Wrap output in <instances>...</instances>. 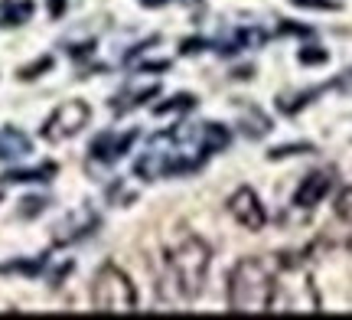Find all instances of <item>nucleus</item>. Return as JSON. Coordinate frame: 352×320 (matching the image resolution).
I'll return each instance as SVG.
<instances>
[{
  "label": "nucleus",
  "mask_w": 352,
  "mask_h": 320,
  "mask_svg": "<svg viewBox=\"0 0 352 320\" xmlns=\"http://www.w3.org/2000/svg\"><path fill=\"white\" fill-rule=\"evenodd\" d=\"M91 121V108H88V102H82V98H69V102H63L56 111H52L46 121H43V141L50 144H63V141H72L78 131H85V125Z\"/></svg>",
  "instance_id": "nucleus-5"
},
{
  "label": "nucleus",
  "mask_w": 352,
  "mask_h": 320,
  "mask_svg": "<svg viewBox=\"0 0 352 320\" xmlns=\"http://www.w3.org/2000/svg\"><path fill=\"white\" fill-rule=\"evenodd\" d=\"M138 141V131H124V134H118V131H104L98 134L91 147H88V157L91 160H98V164H114L118 157H124L131 151V144Z\"/></svg>",
  "instance_id": "nucleus-8"
},
{
  "label": "nucleus",
  "mask_w": 352,
  "mask_h": 320,
  "mask_svg": "<svg viewBox=\"0 0 352 320\" xmlns=\"http://www.w3.org/2000/svg\"><path fill=\"white\" fill-rule=\"evenodd\" d=\"M95 226H98V216H95L91 209H78L76 216H69L65 222H59V226H56V242H59V245L76 242V239L88 235Z\"/></svg>",
  "instance_id": "nucleus-9"
},
{
  "label": "nucleus",
  "mask_w": 352,
  "mask_h": 320,
  "mask_svg": "<svg viewBox=\"0 0 352 320\" xmlns=\"http://www.w3.org/2000/svg\"><path fill=\"white\" fill-rule=\"evenodd\" d=\"M349 248H352V239H349Z\"/></svg>",
  "instance_id": "nucleus-15"
},
{
  "label": "nucleus",
  "mask_w": 352,
  "mask_h": 320,
  "mask_svg": "<svg viewBox=\"0 0 352 320\" xmlns=\"http://www.w3.org/2000/svg\"><path fill=\"white\" fill-rule=\"evenodd\" d=\"M33 17V0H3L0 3V26H20Z\"/></svg>",
  "instance_id": "nucleus-11"
},
{
  "label": "nucleus",
  "mask_w": 352,
  "mask_h": 320,
  "mask_svg": "<svg viewBox=\"0 0 352 320\" xmlns=\"http://www.w3.org/2000/svg\"><path fill=\"white\" fill-rule=\"evenodd\" d=\"M91 304L101 314H134L138 310V288L118 265H104L91 281Z\"/></svg>",
  "instance_id": "nucleus-4"
},
{
  "label": "nucleus",
  "mask_w": 352,
  "mask_h": 320,
  "mask_svg": "<svg viewBox=\"0 0 352 320\" xmlns=\"http://www.w3.org/2000/svg\"><path fill=\"white\" fill-rule=\"evenodd\" d=\"M179 108H192V95H176V102H166L157 108V115H166V111H179Z\"/></svg>",
  "instance_id": "nucleus-14"
},
{
  "label": "nucleus",
  "mask_w": 352,
  "mask_h": 320,
  "mask_svg": "<svg viewBox=\"0 0 352 320\" xmlns=\"http://www.w3.org/2000/svg\"><path fill=\"white\" fill-rule=\"evenodd\" d=\"M228 213H232V219L239 222V226H245V229H264V222H267V209H264V203L258 200V193L252 190V186H239V190L228 196Z\"/></svg>",
  "instance_id": "nucleus-6"
},
{
  "label": "nucleus",
  "mask_w": 352,
  "mask_h": 320,
  "mask_svg": "<svg viewBox=\"0 0 352 320\" xmlns=\"http://www.w3.org/2000/svg\"><path fill=\"white\" fill-rule=\"evenodd\" d=\"M30 154V138L16 128H3L0 131V160H13V157H26Z\"/></svg>",
  "instance_id": "nucleus-10"
},
{
  "label": "nucleus",
  "mask_w": 352,
  "mask_h": 320,
  "mask_svg": "<svg viewBox=\"0 0 352 320\" xmlns=\"http://www.w3.org/2000/svg\"><path fill=\"white\" fill-rule=\"evenodd\" d=\"M50 173H56V164H43L33 170H10L3 173V183H33V180H50Z\"/></svg>",
  "instance_id": "nucleus-12"
},
{
  "label": "nucleus",
  "mask_w": 352,
  "mask_h": 320,
  "mask_svg": "<svg viewBox=\"0 0 352 320\" xmlns=\"http://www.w3.org/2000/svg\"><path fill=\"white\" fill-rule=\"evenodd\" d=\"M212 265V248L199 235H183L176 245L164 252V268H160V295L166 301H196L206 288Z\"/></svg>",
  "instance_id": "nucleus-2"
},
{
  "label": "nucleus",
  "mask_w": 352,
  "mask_h": 320,
  "mask_svg": "<svg viewBox=\"0 0 352 320\" xmlns=\"http://www.w3.org/2000/svg\"><path fill=\"white\" fill-rule=\"evenodd\" d=\"M277 284V262L271 258H241L228 275V310L232 314H264L271 310Z\"/></svg>",
  "instance_id": "nucleus-3"
},
{
  "label": "nucleus",
  "mask_w": 352,
  "mask_h": 320,
  "mask_svg": "<svg viewBox=\"0 0 352 320\" xmlns=\"http://www.w3.org/2000/svg\"><path fill=\"white\" fill-rule=\"evenodd\" d=\"M333 186H336V170H333V167L314 170V173H307L303 183L297 186V193H294V206H297V209H314V206H320L323 200H327Z\"/></svg>",
  "instance_id": "nucleus-7"
},
{
  "label": "nucleus",
  "mask_w": 352,
  "mask_h": 320,
  "mask_svg": "<svg viewBox=\"0 0 352 320\" xmlns=\"http://www.w3.org/2000/svg\"><path fill=\"white\" fill-rule=\"evenodd\" d=\"M228 144V131L215 121L202 125H176L170 131H160L147 151L134 164V173L140 180H164V177H183L206 164V157L222 151Z\"/></svg>",
  "instance_id": "nucleus-1"
},
{
  "label": "nucleus",
  "mask_w": 352,
  "mask_h": 320,
  "mask_svg": "<svg viewBox=\"0 0 352 320\" xmlns=\"http://www.w3.org/2000/svg\"><path fill=\"white\" fill-rule=\"evenodd\" d=\"M336 216H340L342 222H349V226H352V183H349V186H342L340 196H336Z\"/></svg>",
  "instance_id": "nucleus-13"
}]
</instances>
